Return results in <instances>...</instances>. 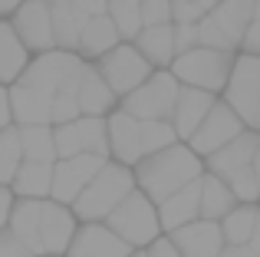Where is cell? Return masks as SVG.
Masks as SVG:
<instances>
[{
    "instance_id": "9a60e30c",
    "label": "cell",
    "mask_w": 260,
    "mask_h": 257,
    "mask_svg": "<svg viewBox=\"0 0 260 257\" xmlns=\"http://www.w3.org/2000/svg\"><path fill=\"white\" fill-rule=\"evenodd\" d=\"M142 119L128 116L125 109L115 106L106 112V142H109V158L122 165H135L142 158Z\"/></svg>"
},
{
    "instance_id": "83f0119b",
    "label": "cell",
    "mask_w": 260,
    "mask_h": 257,
    "mask_svg": "<svg viewBox=\"0 0 260 257\" xmlns=\"http://www.w3.org/2000/svg\"><path fill=\"white\" fill-rule=\"evenodd\" d=\"M208 13L217 20V26L241 46L244 30H247L250 20H254V0H217V7L208 10Z\"/></svg>"
},
{
    "instance_id": "d4e9b609",
    "label": "cell",
    "mask_w": 260,
    "mask_h": 257,
    "mask_svg": "<svg viewBox=\"0 0 260 257\" xmlns=\"http://www.w3.org/2000/svg\"><path fill=\"white\" fill-rule=\"evenodd\" d=\"M119 40L122 37H119V30H115V23L109 20V13H92V17L86 20L83 33H79L76 53L86 59V63H92V59H99L106 50H112Z\"/></svg>"
},
{
    "instance_id": "ac0fdd59",
    "label": "cell",
    "mask_w": 260,
    "mask_h": 257,
    "mask_svg": "<svg viewBox=\"0 0 260 257\" xmlns=\"http://www.w3.org/2000/svg\"><path fill=\"white\" fill-rule=\"evenodd\" d=\"M257 145H260V128H241L231 142H224L217 152H211L208 158H204V172L217 175V178H228L231 172L250 165Z\"/></svg>"
},
{
    "instance_id": "f5cc1de1",
    "label": "cell",
    "mask_w": 260,
    "mask_h": 257,
    "mask_svg": "<svg viewBox=\"0 0 260 257\" xmlns=\"http://www.w3.org/2000/svg\"><path fill=\"white\" fill-rule=\"evenodd\" d=\"M254 17L260 20V0H254Z\"/></svg>"
},
{
    "instance_id": "cb8c5ba5",
    "label": "cell",
    "mask_w": 260,
    "mask_h": 257,
    "mask_svg": "<svg viewBox=\"0 0 260 257\" xmlns=\"http://www.w3.org/2000/svg\"><path fill=\"white\" fill-rule=\"evenodd\" d=\"M142 56L152 63V70H168V63L175 59V43H172V23H155L142 26L135 33V40H128Z\"/></svg>"
},
{
    "instance_id": "52a82bcc",
    "label": "cell",
    "mask_w": 260,
    "mask_h": 257,
    "mask_svg": "<svg viewBox=\"0 0 260 257\" xmlns=\"http://www.w3.org/2000/svg\"><path fill=\"white\" fill-rule=\"evenodd\" d=\"M92 66L99 70V76L106 79L109 89H112L119 99L152 76V63H148L128 40H119L112 50H106L99 59H92Z\"/></svg>"
},
{
    "instance_id": "e0dca14e",
    "label": "cell",
    "mask_w": 260,
    "mask_h": 257,
    "mask_svg": "<svg viewBox=\"0 0 260 257\" xmlns=\"http://www.w3.org/2000/svg\"><path fill=\"white\" fill-rule=\"evenodd\" d=\"M214 99H217V92L194 89V86L178 83V96H175V106H172V116H168L178 142H188V135L198 128V122H201L204 116H208V109L214 106Z\"/></svg>"
},
{
    "instance_id": "5bb4252c",
    "label": "cell",
    "mask_w": 260,
    "mask_h": 257,
    "mask_svg": "<svg viewBox=\"0 0 260 257\" xmlns=\"http://www.w3.org/2000/svg\"><path fill=\"white\" fill-rule=\"evenodd\" d=\"M132 247L112 234L102 221H79L63 257H125Z\"/></svg>"
},
{
    "instance_id": "44dd1931",
    "label": "cell",
    "mask_w": 260,
    "mask_h": 257,
    "mask_svg": "<svg viewBox=\"0 0 260 257\" xmlns=\"http://www.w3.org/2000/svg\"><path fill=\"white\" fill-rule=\"evenodd\" d=\"M76 103L83 116H106V112H112L119 106V96L109 89V83L99 76V70L92 63H86L83 76L76 83Z\"/></svg>"
},
{
    "instance_id": "f907efd6",
    "label": "cell",
    "mask_w": 260,
    "mask_h": 257,
    "mask_svg": "<svg viewBox=\"0 0 260 257\" xmlns=\"http://www.w3.org/2000/svg\"><path fill=\"white\" fill-rule=\"evenodd\" d=\"M194 4H198V7H201V10H204V13H208V10H214V7H217V0H194Z\"/></svg>"
},
{
    "instance_id": "d6a6232c",
    "label": "cell",
    "mask_w": 260,
    "mask_h": 257,
    "mask_svg": "<svg viewBox=\"0 0 260 257\" xmlns=\"http://www.w3.org/2000/svg\"><path fill=\"white\" fill-rule=\"evenodd\" d=\"M139 128H142V155L158 152V148L178 142V135H175V128H172L168 119H142Z\"/></svg>"
},
{
    "instance_id": "816d5d0a",
    "label": "cell",
    "mask_w": 260,
    "mask_h": 257,
    "mask_svg": "<svg viewBox=\"0 0 260 257\" xmlns=\"http://www.w3.org/2000/svg\"><path fill=\"white\" fill-rule=\"evenodd\" d=\"M125 257H145V247H132V251H128Z\"/></svg>"
},
{
    "instance_id": "3957f363",
    "label": "cell",
    "mask_w": 260,
    "mask_h": 257,
    "mask_svg": "<svg viewBox=\"0 0 260 257\" xmlns=\"http://www.w3.org/2000/svg\"><path fill=\"white\" fill-rule=\"evenodd\" d=\"M237 50H214V46H191L184 53H175L168 63V73L181 86H194V89L221 92L228 83L231 63H234Z\"/></svg>"
},
{
    "instance_id": "f546056e",
    "label": "cell",
    "mask_w": 260,
    "mask_h": 257,
    "mask_svg": "<svg viewBox=\"0 0 260 257\" xmlns=\"http://www.w3.org/2000/svg\"><path fill=\"white\" fill-rule=\"evenodd\" d=\"M254 221H257V205H250V201H237V205L217 221L224 244H247L250 231H254Z\"/></svg>"
},
{
    "instance_id": "7dc6e473",
    "label": "cell",
    "mask_w": 260,
    "mask_h": 257,
    "mask_svg": "<svg viewBox=\"0 0 260 257\" xmlns=\"http://www.w3.org/2000/svg\"><path fill=\"white\" fill-rule=\"evenodd\" d=\"M247 247L254 251V257H260V208H257V221H254V231L247 238Z\"/></svg>"
},
{
    "instance_id": "484cf974",
    "label": "cell",
    "mask_w": 260,
    "mask_h": 257,
    "mask_svg": "<svg viewBox=\"0 0 260 257\" xmlns=\"http://www.w3.org/2000/svg\"><path fill=\"white\" fill-rule=\"evenodd\" d=\"M234 205H237V198L231 195V188L217 175L201 172V178H198V218L221 221Z\"/></svg>"
},
{
    "instance_id": "2e32d148",
    "label": "cell",
    "mask_w": 260,
    "mask_h": 257,
    "mask_svg": "<svg viewBox=\"0 0 260 257\" xmlns=\"http://www.w3.org/2000/svg\"><path fill=\"white\" fill-rule=\"evenodd\" d=\"M168 241L175 244V251L181 257H217V251L224 247L217 221H208V218H194L188 224L168 231Z\"/></svg>"
},
{
    "instance_id": "4fadbf2b",
    "label": "cell",
    "mask_w": 260,
    "mask_h": 257,
    "mask_svg": "<svg viewBox=\"0 0 260 257\" xmlns=\"http://www.w3.org/2000/svg\"><path fill=\"white\" fill-rule=\"evenodd\" d=\"M10 26L30 53H46L56 46L53 43V23H50L46 0H20L17 10L10 13Z\"/></svg>"
},
{
    "instance_id": "60d3db41",
    "label": "cell",
    "mask_w": 260,
    "mask_h": 257,
    "mask_svg": "<svg viewBox=\"0 0 260 257\" xmlns=\"http://www.w3.org/2000/svg\"><path fill=\"white\" fill-rule=\"evenodd\" d=\"M237 50H244V53H254V56H260V20L254 17L250 20V26L244 30V37H241V46Z\"/></svg>"
},
{
    "instance_id": "8d00e7d4",
    "label": "cell",
    "mask_w": 260,
    "mask_h": 257,
    "mask_svg": "<svg viewBox=\"0 0 260 257\" xmlns=\"http://www.w3.org/2000/svg\"><path fill=\"white\" fill-rule=\"evenodd\" d=\"M139 13H142V26L172 23V0H139Z\"/></svg>"
},
{
    "instance_id": "d6986e66",
    "label": "cell",
    "mask_w": 260,
    "mask_h": 257,
    "mask_svg": "<svg viewBox=\"0 0 260 257\" xmlns=\"http://www.w3.org/2000/svg\"><path fill=\"white\" fill-rule=\"evenodd\" d=\"M7 103H10V119L13 125H40L50 122V96L33 86L13 79L7 86Z\"/></svg>"
},
{
    "instance_id": "ba28073f",
    "label": "cell",
    "mask_w": 260,
    "mask_h": 257,
    "mask_svg": "<svg viewBox=\"0 0 260 257\" xmlns=\"http://www.w3.org/2000/svg\"><path fill=\"white\" fill-rule=\"evenodd\" d=\"M178 96V79L168 70H152L145 83H139L132 92L119 99V109H125L135 119H168Z\"/></svg>"
},
{
    "instance_id": "d590c367",
    "label": "cell",
    "mask_w": 260,
    "mask_h": 257,
    "mask_svg": "<svg viewBox=\"0 0 260 257\" xmlns=\"http://www.w3.org/2000/svg\"><path fill=\"white\" fill-rule=\"evenodd\" d=\"M83 116L79 112V103H76V92H53L50 96V125H59V122H70V119Z\"/></svg>"
},
{
    "instance_id": "6da1fadb",
    "label": "cell",
    "mask_w": 260,
    "mask_h": 257,
    "mask_svg": "<svg viewBox=\"0 0 260 257\" xmlns=\"http://www.w3.org/2000/svg\"><path fill=\"white\" fill-rule=\"evenodd\" d=\"M204 172V162L188 148V142H172V145L158 148V152L142 155L132 165L135 188L145 195L152 205H158L161 198H168L181 185L194 181Z\"/></svg>"
},
{
    "instance_id": "277c9868",
    "label": "cell",
    "mask_w": 260,
    "mask_h": 257,
    "mask_svg": "<svg viewBox=\"0 0 260 257\" xmlns=\"http://www.w3.org/2000/svg\"><path fill=\"white\" fill-rule=\"evenodd\" d=\"M83 70H86V59L79 53L53 46L46 53H37L17 79L40 92H46V96H53V92H76V83L83 76Z\"/></svg>"
},
{
    "instance_id": "ab89813d",
    "label": "cell",
    "mask_w": 260,
    "mask_h": 257,
    "mask_svg": "<svg viewBox=\"0 0 260 257\" xmlns=\"http://www.w3.org/2000/svg\"><path fill=\"white\" fill-rule=\"evenodd\" d=\"M0 257H33V254L26 251V247L13 238L7 228H0Z\"/></svg>"
},
{
    "instance_id": "7402d4cb",
    "label": "cell",
    "mask_w": 260,
    "mask_h": 257,
    "mask_svg": "<svg viewBox=\"0 0 260 257\" xmlns=\"http://www.w3.org/2000/svg\"><path fill=\"white\" fill-rule=\"evenodd\" d=\"M198 178H201V175H198ZM198 178L188 181V185H181L178 191H172L168 198H161L158 205H155L158 208V224H161L165 234L198 218Z\"/></svg>"
},
{
    "instance_id": "7bdbcfd3",
    "label": "cell",
    "mask_w": 260,
    "mask_h": 257,
    "mask_svg": "<svg viewBox=\"0 0 260 257\" xmlns=\"http://www.w3.org/2000/svg\"><path fill=\"white\" fill-rule=\"evenodd\" d=\"M10 208H13V191L7 185H0V228H7V218H10Z\"/></svg>"
},
{
    "instance_id": "ffe728a7",
    "label": "cell",
    "mask_w": 260,
    "mask_h": 257,
    "mask_svg": "<svg viewBox=\"0 0 260 257\" xmlns=\"http://www.w3.org/2000/svg\"><path fill=\"white\" fill-rule=\"evenodd\" d=\"M50 7V23H53V43L56 50H73L79 46V33H83L89 13L79 10L73 0H46Z\"/></svg>"
},
{
    "instance_id": "5b68a950",
    "label": "cell",
    "mask_w": 260,
    "mask_h": 257,
    "mask_svg": "<svg viewBox=\"0 0 260 257\" xmlns=\"http://www.w3.org/2000/svg\"><path fill=\"white\" fill-rule=\"evenodd\" d=\"M102 224H106L112 234H119L128 247H145L161 234L158 208H155L139 188H132V191L102 218Z\"/></svg>"
},
{
    "instance_id": "11a10c76",
    "label": "cell",
    "mask_w": 260,
    "mask_h": 257,
    "mask_svg": "<svg viewBox=\"0 0 260 257\" xmlns=\"http://www.w3.org/2000/svg\"><path fill=\"white\" fill-rule=\"evenodd\" d=\"M257 201H260V198H257ZM257 208H260V205H257Z\"/></svg>"
},
{
    "instance_id": "f35d334b",
    "label": "cell",
    "mask_w": 260,
    "mask_h": 257,
    "mask_svg": "<svg viewBox=\"0 0 260 257\" xmlns=\"http://www.w3.org/2000/svg\"><path fill=\"white\" fill-rule=\"evenodd\" d=\"M172 43H175V53H184L191 46H198V26L194 23H172Z\"/></svg>"
},
{
    "instance_id": "836d02e7",
    "label": "cell",
    "mask_w": 260,
    "mask_h": 257,
    "mask_svg": "<svg viewBox=\"0 0 260 257\" xmlns=\"http://www.w3.org/2000/svg\"><path fill=\"white\" fill-rule=\"evenodd\" d=\"M221 181L231 188V195H234L237 201H250V205H257V198H260V185H257L254 168H250V165H244V168H237V172H231L228 178H221Z\"/></svg>"
},
{
    "instance_id": "7a4b0ae2",
    "label": "cell",
    "mask_w": 260,
    "mask_h": 257,
    "mask_svg": "<svg viewBox=\"0 0 260 257\" xmlns=\"http://www.w3.org/2000/svg\"><path fill=\"white\" fill-rule=\"evenodd\" d=\"M132 188H135L132 165L106 158L102 168L89 178V185L76 195V201H73L70 208H73V214H76V221H102Z\"/></svg>"
},
{
    "instance_id": "c3c4849f",
    "label": "cell",
    "mask_w": 260,
    "mask_h": 257,
    "mask_svg": "<svg viewBox=\"0 0 260 257\" xmlns=\"http://www.w3.org/2000/svg\"><path fill=\"white\" fill-rule=\"evenodd\" d=\"M17 4L20 0H0V17H10V13L17 10Z\"/></svg>"
},
{
    "instance_id": "bcb514c9",
    "label": "cell",
    "mask_w": 260,
    "mask_h": 257,
    "mask_svg": "<svg viewBox=\"0 0 260 257\" xmlns=\"http://www.w3.org/2000/svg\"><path fill=\"white\" fill-rule=\"evenodd\" d=\"M73 4H76L79 10H86L89 17H92V13H106V0H73Z\"/></svg>"
},
{
    "instance_id": "e575fe53",
    "label": "cell",
    "mask_w": 260,
    "mask_h": 257,
    "mask_svg": "<svg viewBox=\"0 0 260 257\" xmlns=\"http://www.w3.org/2000/svg\"><path fill=\"white\" fill-rule=\"evenodd\" d=\"M198 46H214V50H237V43L228 37V33L217 26V20L211 17V13H204L201 20H198Z\"/></svg>"
},
{
    "instance_id": "30bf717a",
    "label": "cell",
    "mask_w": 260,
    "mask_h": 257,
    "mask_svg": "<svg viewBox=\"0 0 260 257\" xmlns=\"http://www.w3.org/2000/svg\"><path fill=\"white\" fill-rule=\"evenodd\" d=\"M53 145H56V158H70L79 152L109 158L106 116H76L70 122L53 125Z\"/></svg>"
},
{
    "instance_id": "4dcf8cb0",
    "label": "cell",
    "mask_w": 260,
    "mask_h": 257,
    "mask_svg": "<svg viewBox=\"0 0 260 257\" xmlns=\"http://www.w3.org/2000/svg\"><path fill=\"white\" fill-rule=\"evenodd\" d=\"M106 13L115 23L122 40H135V33L142 30V13H139V0H106Z\"/></svg>"
},
{
    "instance_id": "9c48e42d",
    "label": "cell",
    "mask_w": 260,
    "mask_h": 257,
    "mask_svg": "<svg viewBox=\"0 0 260 257\" xmlns=\"http://www.w3.org/2000/svg\"><path fill=\"white\" fill-rule=\"evenodd\" d=\"M76 214L70 205H59L53 198H40L37 221H33V254H63L76 231Z\"/></svg>"
},
{
    "instance_id": "ee69618b",
    "label": "cell",
    "mask_w": 260,
    "mask_h": 257,
    "mask_svg": "<svg viewBox=\"0 0 260 257\" xmlns=\"http://www.w3.org/2000/svg\"><path fill=\"white\" fill-rule=\"evenodd\" d=\"M217 257H254V251H250L247 244H224L221 251H217Z\"/></svg>"
},
{
    "instance_id": "603a6c76",
    "label": "cell",
    "mask_w": 260,
    "mask_h": 257,
    "mask_svg": "<svg viewBox=\"0 0 260 257\" xmlns=\"http://www.w3.org/2000/svg\"><path fill=\"white\" fill-rule=\"evenodd\" d=\"M50 181H53V162L20 158L7 188L13 191V198H50Z\"/></svg>"
},
{
    "instance_id": "db71d44e",
    "label": "cell",
    "mask_w": 260,
    "mask_h": 257,
    "mask_svg": "<svg viewBox=\"0 0 260 257\" xmlns=\"http://www.w3.org/2000/svg\"><path fill=\"white\" fill-rule=\"evenodd\" d=\"M40 257H63V254H40Z\"/></svg>"
},
{
    "instance_id": "4316f807",
    "label": "cell",
    "mask_w": 260,
    "mask_h": 257,
    "mask_svg": "<svg viewBox=\"0 0 260 257\" xmlns=\"http://www.w3.org/2000/svg\"><path fill=\"white\" fill-rule=\"evenodd\" d=\"M26 63H30V50L20 43V37L13 33L10 20L0 17V86H10L13 79L23 73Z\"/></svg>"
},
{
    "instance_id": "681fc988",
    "label": "cell",
    "mask_w": 260,
    "mask_h": 257,
    "mask_svg": "<svg viewBox=\"0 0 260 257\" xmlns=\"http://www.w3.org/2000/svg\"><path fill=\"white\" fill-rule=\"evenodd\" d=\"M250 168H254V178H257V185H260V145H257L254 158H250Z\"/></svg>"
},
{
    "instance_id": "1f68e13d",
    "label": "cell",
    "mask_w": 260,
    "mask_h": 257,
    "mask_svg": "<svg viewBox=\"0 0 260 257\" xmlns=\"http://www.w3.org/2000/svg\"><path fill=\"white\" fill-rule=\"evenodd\" d=\"M20 158H23V152H20V132H17V125L10 122L0 132V185H10Z\"/></svg>"
},
{
    "instance_id": "7c38bea8",
    "label": "cell",
    "mask_w": 260,
    "mask_h": 257,
    "mask_svg": "<svg viewBox=\"0 0 260 257\" xmlns=\"http://www.w3.org/2000/svg\"><path fill=\"white\" fill-rule=\"evenodd\" d=\"M102 162H106L102 155H89V152L70 155V158H56V162H53L50 198L59 201V205H73L76 195L89 185V178L102 168Z\"/></svg>"
},
{
    "instance_id": "8992f818",
    "label": "cell",
    "mask_w": 260,
    "mask_h": 257,
    "mask_svg": "<svg viewBox=\"0 0 260 257\" xmlns=\"http://www.w3.org/2000/svg\"><path fill=\"white\" fill-rule=\"evenodd\" d=\"M221 99L241 116V122L247 128H260V56L244 50L234 53Z\"/></svg>"
},
{
    "instance_id": "f6af8a7d",
    "label": "cell",
    "mask_w": 260,
    "mask_h": 257,
    "mask_svg": "<svg viewBox=\"0 0 260 257\" xmlns=\"http://www.w3.org/2000/svg\"><path fill=\"white\" fill-rule=\"evenodd\" d=\"M10 103H7V86H0V132H4L7 125H10Z\"/></svg>"
},
{
    "instance_id": "8fae6325",
    "label": "cell",
    "mask_w": 260,
    "mask_h": 257,
    "mask_svg": "<svg viewBox=\"0 0 260 257\" xmlns=\"http://www.w3.org/2000/svg\"><path fill=\"white\" fill-rule=\"evenodd\" d=\"M241 128H247V125L241 122V116H237L224 99H214V106L208 109V116H204L201 122H198V128L188 135V148L204 162L211 152H217L224 142L234 139Z\"/></svg>"
},
{
    "instance_id": "f1b7e54d",
    "label": "cell",
    "mask_w": 260,
    "mask_h": 257,
    "mask_svg": "<svg viewBox=\"0 0 260 257\" xmlns=\"http://www.w3.org/2000/svg\"><path fill=\"white\" fill-rule=\"evenodd\" d=\"M17 132H20V152H23V158L56 162V145H53V125L50 122L17 125Z\"/></svg>"
},
{
    "instance_id": "74e56055",
    "label": "cell",
    "mask_w": 260,
    "mask_h": 257,
    "mask_svg": "<svg viewBox=\"0 0 260 257\" xmlns=\"http://www.w3.org/2000/svg\"><path fill=\"white\" fill-rule=\"evenodd\" d=\"M204 10L194 0H172V23H198Z\"/></svg>"
},
{
    "instance_id": "b9f144b4",
    "label": "cell",
    "mask_w": 260,
    "mask_h": 257,
    "mask_svg": "<svg viewBox=\"0 0 260 257\" xmlns=\"http://www.w3.org/2000/svg\"><path fill=\"white\" fill-rule=\"evenodd\" d=\"M145 257H181V254L175 251V244H172V241L158 234V238H155L152 244H145Z\"/></svg>"
}]
</instances>
